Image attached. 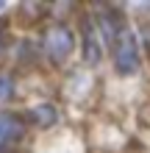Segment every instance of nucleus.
<instances>
[{
    "instance_id": "0eeeda50",
    "label": "nucleus",
    "mask_w": 150,
    "mask_h": 153,
    "mask_svg": "<svg viewBox=\"0 0 150 153\" xmlns=\"http://www.w3.org/2000/svg\"><path fill=\"white\" fill-rule=\"evenodd\" d=\"M145 45H147V50H150V28L145 31Z\"/></svg>"
},
{
    "instance_id": "39448f33",
    "label": "nucleus",
    "mask_w": 150,
    "mask_h": 153,
    "mask_svg": "<svg viewBox=\"0 0 150 153\" xmlns=\"http://www.w3.org/2000/svg\"><path fill=\"white\" fill-rule=\"evenodd\" d=\"M31 120L36 123L39 128H50V125L58 120V111L53 109L50 103H42V106H33L31 109Z\"/></svg>"
},
{
    "instance_id": "f257e3e1",
    "label": "nucleus",
    "mask_w": 150,
    "mask_h": 153,
    "mask_svg": "<svg viewBox=\"0 0 150 153\" xmlns=\"http://www.w3.org/2000/svg\"><path fill=\"white\" fill-rule=\"evenodd\" d=\"M114 67L120 75H134L139 70V42L131 28H122L114 42Z\"/></svg>"
},
{
    "instance_id": "f03ea898",
    "label": "nucleus",
    "mask_w": 150,
    "mask_h": 153,
    "mask_svg": "<svg viewBox=\"0 0 150 153\" xmlns=\"http://www.w3.org/2000/svg\"><path fill=\"white\" fill-rule=\"evenodd\" d=\"M42 45H45V53L56 61V64H64V61L69 59V53H72V48H75V36H72L69 28H64V25H53V28H47Z\"/></svg>"
},
{
    "instance_id": "20e7f679",
    "label": "nucleus",
    "mask_w": 150,
    "mask_h": 153,
    "mask_svg": "<svg viewBox=\"0 0 150 153\" xmlns=\"http://www.w3.org/2000/svg\"><path fill=\"white\" fill-rule=\"evenodd\" d=\"M20 134H22L20 117H14V114H8V111H0V150H3L8 142H14Z\"/></svg>"
},
{
    "instance_id": "6e6552de",
    "label": "nucleus",
    "mask_w": 150,
    "mask_h": 153,
    "mask_svg": "<svg viewBox=\"0 0 150 153\" xmlns=\"http://www.w3.org/2000/svg\"><path fill=\"white\" fill-rule=\"evenodd\" d=\"M0 53H3V39H0Z\"/></svg>"
},
{
    "instance_id": "423d86ee",
    "label": "nucleus",
    "mask_w": 150,
    "mask_h": 153,
    "mask_svg": "<svg viewBox=\"0 0 150 153\" xmlns=\"http://www.w3.org/2000/svg\"><path fill=\"white\" fill-rule=\"evenodd\" d=\"M11 97H14V81L8 75H0V103L11 100Z\"/></svg>"
},
{
    "instance_id": "7ed1b4c3",
    "label": "nucleus",
    "mask_w": 150,
    "mask_h": 153,
    "mask_svg": "<svg viewBox=\"0 0 150 153\" xmlns=\"http://www.w3.org/2000/svg\"><path fill=\"white\" fill-rule=\"evenodd\" d=\"M103 59V50H100V36L95 31V25H83V61L89 67H98Z\"/></svg>"
}]
</instances>
